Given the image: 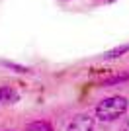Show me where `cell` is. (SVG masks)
<instances>
[{"label": "cell", "mask_w": 129, "mask_h": 131, "mask_svg": "<svg viewBox=\"0 0 129 131\" xmlns=\"http://www.w3.org/2000/svg\"><path fill=\"white\" fill-rule=\"evenodd\" d=\"M127 53H129V43H123V45H117V47L106 51V53H104V59H117V57L127 55Z\"/></svg>", "instance_id": "obj_3"}, {"label": "cell", "mask_w": 129, "mask_h": 131, "mask_svg": "<svg viewBox=\"0 0 129 131\" xmlns=\"http://www.w3.org/2000/svg\"><path fill=\"white\" fill-rule=\"evenodd\" d=\"M67 131H94V117L86 114H78L69 121Z\"/></svg>", "instance_id": "obj_2"}, {"label": "cell", "mask_w": 129, "mask_h": 131, "mask_svg": "<svg viewBox=\"0 0 129 131\" xmlns=\"http://www.w3.org/2000/svg\"><path fill=\"white\" fill-rule=\"evenodd\" d=\"M26 131H53V125L49 121H33L26 127Z\"/></svg>", "instance_id": "obj_6"}, {"label": "cell", "mask_w": 129, "mask_h": 131, "mask_svg": "<svg viewBox=\"0 0 129 131\" xmlns=\"http://www.w3.org/2000/svg\"><path fill=\"white\" fill-rule=\"evenodd\" d=\"M18 96L10 86H0V104L2 102H14Z\"/></svg>", "instance_id": "obj_5"}, {"label": "cell", "mask_w": 129, "mask_h": 131, "mask_svg": "<svg viewBox=\"0 0 129 131\" xmlns=\"http://www.w3.org/2000/svg\"><path fill=\"white\" fill-rule=\"evenodd\" d=\"M127 108H129L127 98H123V96H110V98L100 100V104L96 106L94 114L102 121H115L121 115L127 114Z\"/></svg>", "instance_id": "obj_1"}, {"label": "cell", "mask_w": 129, "mask_h": 131, "mask_svg": "<svg viewBox=\"0 0 129 131\" xmlns=\"http://www.w3.org/2000/svg\"><path fill=\"white\" fill-rule=\"evenodd\" d=\"M2 65H4V67H8V69H12V71H16V72H29V69H27V67H22V65H18V63L2 61Z\"/></svg>", "instance_id": "obj_7"}, {"label": "cell", "mask_w": 129, "mask_h": 131, "mask_svg": "<svg viewBox=\"0 0 129 131\" xmlns=\"http://www.w3.org/2000/svg\"><path fill=\"white\" fill-rule=\"evenodd\" d=\"M129 80V72H121V74H113L102 80V86H113V84H121V82Z\"/></svg>", "instance_id": "obj_4"}, {"label": "cell", "mask_w": 129, "mask_h": 131, "mask_svg": "<svg viewBox=\"0 0 129 131\" xmlns=\"http://www.w3.org/2000/svg\"><path fill=\"white\" fill-rule=\"evenodd\" d=\"M107 2H113V0H107Z\"/></svg>", "instance_id": "obj_8"}]
</instances>
